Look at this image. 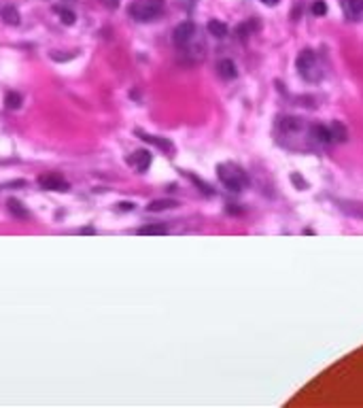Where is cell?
<instances>
[{
  "instance_id": "1",
  "label": "cell",
  "mask_w": 363,
  "mask_h": 408,
  "mask_svg": "<svg viewBox=\"0 0 363 408\" xmlns=\"http://www.w3.org/2000/svg\"><path fill=\"white\" fill-rule=\"evenodd\" d=\"M217 175H219L221 183L229 191H242V187L246 185V175L236 164H219L217 166Z\"/></svg>"
},
{
  "instance_id": "16",
  "label": "cell",
  "mask_w": 363,
  "mask_h": 408,
  "mask_svg": "<svg viewBox=\"0 0 363 408\" xmlns=\"http://www.w3.org/2000/svg\"><path fill=\"white\" fill-rule=\"evenodd\" d=\"M4 106L9 108V111H17V108L22 106V96L17 92H9L4 96Z\"/></svg>"
},
{
  "instance_id": "15",
  "label": "cell",
  "mask_w": 363,
  "mask_h": 408,
  "mask_svg": "<svg viewBox=\"0 0 363 408\" xmlns=\"http://www.w3.org/2000/svg\"><path fill=\"white\" fill-rule=\"evenodd\" d=\"M172 206H176L174 200H151L146 210H149V213H157V210H166V208H172Z\"/></svg>"
},
{
  "instance_id": "5",
  "label": "cell",
  "mask_w": 363,
  "mask_h": 408,
  "mask_svg": "<svg viewBox=\"0 0 363 408\" xmlns=\"http://www.w3.org/2000/svg\"><path fill=\"white\" fill-rule=\"evenodd\" d=\"M195 36V24L194 22H183V24H178L174 32H172V38H174V43L176 45H187L191 38Z\"/></svg>"
},
{
  "instance_id": "11",
  "label": "cell",
  "mask_w": 363,
  "mask_h": 408,
  "mask_svg": "<svg viewBox=\"0 0 363 408\" xmlns=\"http://www.w3.org/2000/svg\"><path fill=\"white\" fill-rule=\"evenodd\" d=\"M138 134L143 136V140H146V143L159 147L162 151H172V143H170V140H166L162 136H153V134H143V132H138Z\"/></svg>"
},
{
  "instance_id": "22",
  "label": "cell",
  "mask_w": 363,
  "mask_h": 408,
  "mask_svg": "<svg viewBox=\"0 0 363 408\" xmlns=\"http://www.w3.org/2000/svg\"><path fill=\"white\" fill-rule=\"evenodd\" d=\"M117 206H119L121 210H130V208L134 206V204H132V202H121V204H117Z\"/></svg>"
},
{
  "instance_id": "3",
  "label": "cell",
  "mask_w": 363,
  "mask_h": 408,
  "mask_svg": "<svg viewBox=\"0 0 363 408\" xmlns=\"http://www.w3.org/2000/svg\"><path fill=\"white\" fill-rule=\"evenodd\" d=\"M297 73L302 75V79L306 81H318L321 79V70H318V62H316V55L312 49H304L302 53L297 55Z\"/></svg>"
},
{
  "instance_id": "9",
  "label": "cell",
  "mask_w": 363,
  "mask_h": 408,
  "mask_svg": "<svg viewBox=\"0 0 363 408\" xmlns=\"http://www.w3.org/2000/svg\"><path fill=\"white\" fill-rule=\"evenodd\" d=\"M0 17L4 19L9 26H17L19 22H22V17H19V11H17V6H13V4H6L0 9Z\"/></svg>"
},
{
  "instance_id": "20",
  "label": "cell",
  "mask_w": 363,
  "mask_h": 408,
  "mask_svg": "<svg viewBox=\"0 0 363 408\" xmlns=\"http://www.w3.org/2000/svg\"><path fill=\"white\" fill-rule=\"evenodd\" d=\"M60 17H62V24H66V26H73L74 24V13L73 11L60 9Z\"/></svg>"
},
{
  "instance_id": "13",
  "label": "cell",
  "mask_w": 363,
  "mask_h": 408,
  "mask_svg": "<svg viewBox=\"0 0 363 408\" xmlns=\"http://www.w3.org/2000/svg\"><path fill=\"white\" fill-rule=\"evenodd\" d=\"M208 32L213 34L215 38H223V36H227V26L223 24V22H219V19H210L208 22Z\"/></svg>"
},
{
  "instance_id": "19",
  "label": "cell",
  "mask_w": 363,
  "mask_h": 408,
  "mask_svg": "<svg viewBox=\"0 0 363 408\" xmlns=\"http://www.w3.org/2000/svg\"><path fill=\"white\" fill-rule=\"evenodd\" d=\"M310 11H312V15H318V17H323L325 13H327V4L323 2V0H315L310 6Z\"/></svg>"
},
{
  "instance_id": "17",
  "label": "cell",
  "mask_w": 363,
  "mask_h": 408,
  "mask_svg": "<svg viewBox=\"0 0 363 408\" xmlns=\"http://www.w3.org/2000/svg\"><path fill=\"white\" fill-rule=\"evenodd\" d=\"M9 210H11V213L15 215V217H19V219H25V217H28V210H25V208H24V204H22V202H17L15 198H11V200H9Z\"/></svg>"
},
{
  "instance_id": "12",
  "label": "cell",
  "mask_w": 363,
  "mask_h": 408,
  "mask_svg": "<svg viewBox=\"0 0 363 408\" xmlns=\"http://www.w3.org/2000/svg\"><path fill=\"white\" fill-rule=\"evenodd\" d=\"M280 128L285 132H299L304 128V121L299 117H283L280 119Z\"/></svg>"
},
{
  "instance_id": "23",
  "label": "cell",
  "mask_w": 363,
  "mask_h": 408,
  "mask_svg": "<svg viewBox=\"0 0 363 408\" xmlns=\"http://www.w3.org/2000/svg\"><path fill=\"white\" fill-rule=\"evenodd\" d=\"M81 234H94V228H81Z\"/></svg>"
},
{
  "instance_id": "7",
  "label": "cell",
  "mask_w": 363,
  "mask_h": 408,
  "mask_svg": "<svg viewBox=\"0 0 363 408\" xmlns=\"http://www.w3.org/2000/svg\"><path fill=\"white\" fill-rule=\"evenodd\" d=\"M342 9L348 19H357L363 15V0H342Z\"/></svg>"
},
{
  "instance_id": "14",
  "label": "cell",
  "mask_w": 363,
  "mask_h": 408,
  "mask_svg": "<svg viewBox=\"0 0 363 408\" xmlns=\"http://www.w3.org/2000/svg\"><path fill=\"white\" fill-rule=\"evenodd\" d=\"M312 136H315L318 143H323V145L334 143V140H331V130L327 126H315V128H312Z\"/></svg>"
},
{
  "instance_id": "2",
  "label": "cell",
  "mask_w": 363,
  "mask_h": 408,
  "mask_svg": "<svg viewBox=\"0 0 363 408\" xmlns=\"http://www.w3.org/2000/svg\"><path fill=\"white\" fill-rule=\"evenodd\" d=\"M164 11V0H136L130 6V15L138 22H151Z\"/></svg>"
},
{
  "instance_id": "21",
  "label": "cell",
  "mask_w": 363,
  "mask_h": 408,
  "mask_svg": "<svg viewBox=\"0 0 363 408\" xmlns=\"http://www.w3.org/2000/svg\"><path fill=\"white\" fill-rule=\"evenodd\" d=\"M102 2H104V6H106V9H117L121 0H102Z\"/></svg>"
},
{
  "instance_id": "18",
  "label": "cell",
  "mask_w": 363,
  "mask_h": 408,
  "mask_svg": "<svg viewBox=\"0 0 363 408\" xmlns=\"http://www.w3.org/2000/svg\"><path fill=\"white\" fill-rule=\"evenodd\" d=\"M166 232H168V230L162 226H145L138 230V234H143V236H164Z\"/></svg>"
},
{
  "instance_id": "24",
  "label": "cell",
  "mask_w": 363,
  "mask_h": 408,
  "mask_svg": "<svg viewBox=\"0 0 363 408\" xmlns=\"http://www.w3.org/2000/svg\"><path fill=\"white\" fill-rule=\"evenodd\" d=\"M261 2H264V4H267V6H274V4L278 2V0H261Z\"/></svg>"
},
{
  "instance_id": "8",
  "label": "cell",
  "mask_w": 363,
  "mask_h": 408,
  "mask_svg": "<svg viewBox=\"0 0 363 408\" xmlns=\"http://www.w3.org/2000/svg\"><path fill=\"white\" fill-rule=\"evenodd\" d=\"M151 159H153V155L149 151H145V149H140V151H136L132 155V164L136 166V170H140V172H145L146 168L151 166Z\"/></svg>"
},
{
  "instance_id": "4",
  "label": "cell",
  "mask_w": 363,
  "mask_h": 408,
  "mask_svg": "<svg viewBox=\"0 0 363 408\" xmlns=\"http://www.w3.org/2000/svg\"><path fill=\"white\" fill-rule=\"evenodd\" d=\"M38 185L49 191H68L70 189L68 181L62 175H57V172H43V175L38 177Z\"/></svg>"
},
{
  "instance_id": "10",
  "label": "cell",
  "mask_w": 363,
  "mask_h": 408,
  "mask_svg": "<svg viewBox=\"0 0 363 408\" xmlns=\"http://www.w3.org/2000/svg\"><path fill=\"white\" fill-rule=\"evenodd\" d=\"M329 130H331V140H334V143H344V140L348 138V132L342 121H331Z\"/></svg>"
},
{
  "instance_id": "6",
  "label": "cell",
  "mask_w": 363,
  "mask_h": 408,
  "mask_svg": "<svg viewBox=\"0 0 363 408\" xmlns=\"http://www.w3.org/2000/svg\"><path fill=\"white\" fill-rule=\"evenodd\" d=\"M217 70H219V76L221 79H236V75H238V68H236V64L234 60H229V57H223V60H219V64H217Z\"/></svg>"
}]
</instances>
